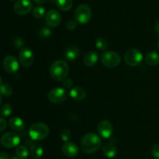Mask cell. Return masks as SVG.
<instances>
[{
	"mask_svg": "<svg viewBox=\"0 0 159 159\" xmlns=\"http://www.w3.org/2000/svg\"><path fill=\"white\" fill-rule=\"evenodd\" d=\"M102 144L101 138L96 133L89 132L83 136L81 141V147L84 152L93 154L97 151Z\"/></svg>",
	"mask_w": 159,
	"mask_h": 159,
	"instance_id": "obj_1",
	"label": "cell"
},
{
	"mask_svg": "<svg viewBox=\"0 0 159 159\" xmlns=\"http://www.w3.org/2000/svg\"><path fill=\"white\" fill-rule=\"evenodd\" d=\"M69 68L65 61L57 60L51 64L50 67V74L51 77L57 81L65 80L68 76Z\"/></svg>",
	"mask_w": 159,
	"mask_h": 159,
	"instance_id": "obj_2",
	"label": "cell"
},
{
	"mask_svg": "<svg viewBox=\"0 0 159 159\" xmlns=\"http://www.w3.org/2000/svg\"><path fill=\"white\" fill-rule=\"evenodd\" d=\"M49 134V128L45 123H35L29 129V136L33 140H41Z\"/></svg>",
	"mask_w": 159,
	"mask_h": 159,
	"instance_id": "obj_3",
	"label": "cell"
},
{
	"mask_svg": "<svg viewBox=\"0 0 159 159\" xmlns=\"http://www.w3.org/2000/svg\"><path fill=\"white\" fill-rule=\"evenodd\" d=\"M92 19V10L85 4L79 5L75 11V20L78 23L86 24Z\"/></svg>",
	"mask_w": 159,
	"mask_h": 159,
	"instance_id": "obj_4",
	"label": "cell"
},
{
	"mask_svg": "<svg viewBox=\"0 0 159 159\" xmlns=\"http://www.w3.org/2000/svg\"><path fill=\"white\" fill-rule=\"evenodd\" d=\"M121 58L117 52L114 51H105L101 55V62L108 68H114L120 65Z\"/></svg>",
	"mask_w": 159,
	"mask_h": 159,
	"instance_id": "obj_5",
	"label": "cell"
},
{
	"mask_svg": "<svg viewBox=\"0 0 159 159\" xmlns=\"http://www.w3.org/2000/svg\"><path fill=\"white\" fill-rule=\"evenodd\" d=\"M20 135L16 132H7L0 138V143L6 148H13L18 147L20 143Z\"/></svg>",
	"mask_w": 159,
	"mask_h": 159,
	"instance_id": "obj_6",
	"label": "cell"
},
{
	"mask_svg": "<svg viewBox=\"0 0 159 159\" xmlns=\"http://www.w3.org/2000/svg\"><path fill=\"white\" fill-rule=\"evenodd\" d=\"M124 60L127 65L130 66H137L141 63L143 60V54L137 48H131L126 51Z\"/></svg>",
	"mask_w": 159,
	"mask_h": 159,
	"instance_id": "obj_7",
	"label": "cell"
},
{
	"mask_svg": "<svg viewBox=\"0 0 159 159\" xmlns=\"http://www.w3.org/2000/svg\"><path fill=\"white\" fill-rule=\"evenodd\" d=\"M68 98V93L66 89L61 87L54 88L49 91L48 94V98L51 102L54 104H61L66 101Z\"/></svg>",
	"mask_w": 159,
	"mask_h": 159,
	"instance_id": "obj_8",
	"label": "cell"
},
{
	"mask_svg": "<svg viewBox=\"0 0 159 159\" xmlns=\"http://www.w3.org/2000/svg\"><path fill=\"white\" fill-rule=\"evenodd\" d=\"M19 59L21 65L24 67H29L34 62V53L30 48H22L19 54Z\"/></svg>",
	"mask_w": 159,
	"mask_h": 159,
	"instance_id": "obj_9",
	"label": "cell"
},
{
	"mask_svg": "<svg viewBox=\"0 0 159 159\" xmlns=\"http://www.w3.org/2000/svg\"><path fill=\"white\" fill-rule=\"evenodd\" d=\"M33 8L30 0H17L14 5V11L18 15H26L29 13Z\"/></svg>",
	"mask_w": 159,
	"mask_h": 159,
	"instance_id": "obj_10",
	"label": "cell"
},
{
	"mask_svg": "<svg viewBox=\"0 0 159 159\" xmlns=\"http://www.w3.org/2000/svg\"><path fill=\"white\" fill-rule=\"evenodd\" d=\"M2 65L6 72L10 73V74L16 73L20 67V64H19L16 58L12 55L6 56L3 60Z\"/></svg>",
	"mask_w": 159,
	"mask_h": 159,
	"instance_id": "obj_11",
	"label": "cell"
},
{
	"mask_svg": "<svg viewBox=\"0 0 159 159\" xmlns=\"http://www.w3.org/2000/svg\"><path fill=\"white\" fill-rule=\"evenodd\" d=\"M61 21V16L58 11L51 9L47 12L45 16V22L50 27H56L60 24Z\"/></svg>",
	"mask_w": 159,
	"mask_h": 159,
	"instance_id": "obj_12",
	"label": "cell"
},
{
	"mask_svg": "<svg viewBox=\"0 0 159 159\" xmlns=\"http://www.w3.org/2000/svg\"><path fill=\"white\" fill-rule=\"evenodd\" d=\"M97 131L99 136L104 139H109L112 136L113 132V125L107 120L101 121L97 126Z\"/></svg>",
	"mask_w": 159,
	"mask_h": 159,
	"instance_id": "obj_13",
	"label": "cell"
},
{
	"mask_svg": "<svg viewBox=\"0 0 159 159\" xmlns=\"http://www.w3.org/2000/svg\"><path fill=\"white\" fill-rule=\"evenodd\" d=\"M61 151L66 157H75L79 154V148L76 143L68 141L64 143L61 147Z\"/></svg>",
	"mask_w": 159,
	"mask_h": 159,
	"instance_id": "obj_14",
	"label": "cell"
},
{
	"mask_svg": "<svg viewBox=\"0 0 159 159\" xmlns=\"http://www.w3.org/2000/svg\"><path fill=\"white\" fill-rule=\"evenodd\" d=\"M102 153L109 158H113L118 153L117 147L115 146L114 142H108L102 146Z\"/></svg>",
	"mask_w": 159,
	"mask_h": 159,
	"instance_id": "obj_15",
	"label": "cell"
},
{
	"mask_svg": "<svg viewBox=\"0 0 159 159\" xmlns=\"http://www.w3.org/2000/svg\"><path fill=\"white\" fill-rule=\"evenodd\" d=\"M9 126L15 132H21L25 128L24 122L23 121L22 118L17 116H14L9 118Z\"/></svg>",
	"mask_w": 159,
	"mask_h": 159,
	"instance_id": "obj_16",
	"label": "cell"
},
{
	"mask_svg": "<svg viewBox=\"0 0 159 159\" xmlns=\"http://www.w3.org/2000/svg\"><path fill=\"white\" fill-rule=\"evenodd\" d=\"M79 55H80V50L78 47L74 46V45L68 47L65 51V59L70 62L75 61L79 58Z\"/></svg>",
	"mask_w": 159,
	"mask_h": 159,
	"instance_id": "obj_17",
	"label": "cell"
},
{
	"mask_svg": "<svg viewBox=\"0 0 159 159\" xmlns=\"http://www.w3.org/2000/svg\"><path fill=\"white\" fill-rule=\"evenodd\" d=\"M98 59H99V56H98L97 52L94 51H89L85 55L83 58V62L85 65L90 67L96 65L98 62Z\"/></svg>",
	"mask_w": 159,
	"mask_h": 159,
	"instance_id": "obj_18",
	"label": "cell"
},
{
	"mask_svg": "<svg viewBox=\"0 0 159 159\" xmlns=\"http://www.w3.org/2000/svg\"><path fill=\"white\" fill-rule=\"evenodd\" d=\"M70 96L75 101H82L86 96V91L82 87H75L70 91Z\"/></svg>",
	"mask_w": 159,
	"mask_h": 159,
	"instance_id": "obj_19",
	"label": "cell"
},
{
	"mask_svg": "<svg viewBox=\"0 0 159 159\" xmlns=\"http://www.w3.org/2000/svg\"><path fill=\"white\" fill-rule=\"evenodd\" d=\"M43 154V147L38 143H34L30 147V154L34 159H38Z\"/></svg>",
	"mask_w": 159,
	"mask_h": 159,
	"instance_id": "obj_20",
	"label": "cell"
},
{
	"mask_svg": "<svg viewBox=\"0 0 159 159\" xmlns=\"http://www.w3.org/2000/svg\"><path fill=\"white\" fill-rule=\"evenodd\" d=\"M146 63L151 66H155L159 64V54L156 51H150L145 56Z\"/></svg>",
	"mask_w": 159,
	"mask_h": 159,
	"instance_id": "obj_21",
	"label": "cell"
},
{
	"mask_svg": "<svg viewBox=\"0 0 159 159\" xmlns=\"http://www.w3.org/2000/svg\"><path fill=\"white\" fill-rule=\"evenodd\" d=\"M56 5L59 9L66 12L71 9L73 2L72 0H56Z\"/></svg>",
	"mask_w": 159,
	"mask_h": 159,
	"instance_id": "obj_22",
	"label": "cell"
},
{
	"mask_svg": "<svg viewBox=\"0 0 159 159\" xmlns=\"http://www.w3.org/2000/svg\"><path fill=\"white\" fill-rule=\"evenodd\" d=\"M16 154L20 159H26L29 155V151L26 147L20 145L17 147L16 149Z\"/></svg>",
	"mask_w": 159,
	"mask_h": 159,
	"instance_id": "obj_23",
	"label": "cell"
},
{
	"mask_svg": "<svg viewBox=\"0 0 159 159\" xmlns=\"http://www.w3.org/2000/svg\"><path fill=\"white\" fill-rule=\"evenodd\" d=\"M96 46L99 50L104 51V50H106L107 48L108 43H107V41L106 40L104 37H98V38H96Z\"/></svg>",
	"mask_w": 159,
	"mask_h": 159,
	"instance_id": "obj_24",
	"label": "cell"
},
{
	"mask_svg": "<svg viewBox=\"0 0 159 159\" xmlns=\"http://www.w3.org/2000/svg\"><path fill=\"white\" fill-rule=\"evenodd\" d=\"M0 94L3 96L9 97L12 95V89L9 84H2L0 86Z\"/></svg>",
	"mask_w": 159,
	"mask_h": 159,
	"instance_id": "obj_25",
	"label": "cell"
},
{
	"mask_svg": "<svg viewBox=\"0 0 159 159\" xmlns=\"http://www.w3.org/2000/svg\"><path fill=\"white\" fill-rule=\"evenodd\" d=\"M12 111V106L9 104H5L0 109V114L2 117H8L11 115Z\"/></svg>",
	"mask_w": 159,
	"mask_h": 159,
	"instance_id": "obj_26",
	"label": "cell"
},
{
	"mask_svg": "<svg viewBox=\"0 0 159 159\" xmlns=\"http://www.w3.org/2000/svg\"><path fill=\"white\" fill-rule=\"evenodd\" d=\"M33 15H34L36 18H42V17H44L45 15V9L40 6H36V7H34V9H33Z\"/></svg>",
	"mask_w": 159,
	"mask_h": 159,
	"instance_id": "obj_27",
	"label": "cell"
},
{
	"mask_svg": "<svg viewBox=\"0 0 159 159\" xmlns=\"http://www.w3.org/2000/svg\"><path fill=\"white\" fill-rule=\"evenodd\" d=\"M51 29L48 27H46V26H43V27H41L38 31V35L40 38H48L50 36H51Z\"/></svg>",
	"mask_w": 159,
	"mask_h": 159,
	"instance_id": "obj_28",
	"label": "cell"
},
{
	"mask_svg": "<svg viewBox=\"0 0 159 159\" xmlns=\"http://www.w3.org/2000/svg\"><path fill=\"white\" fill-rule=\"evenodd\" d=\"M61 138L64 142H68L69 139L71 138V132L69 129H64L61 132Z\"/></svg>",
	"mask_w": 159,
	"mask_h": 159,
	"instance_id": "obj_29",
	"label": "cell"
},
{
	"mask_svg": "<svg viewBox=\"0 0 159 159\" xmlns=\"http://www.w3.org/2000/svg\"><path fill=\"white\" fill-rule=\"evenodd\" d=\"M77 21L76 20H71L67 22L66 23V27L68 28L69 31H73V30L75 29L77 27Z\"/></svg>",
	"mask_w": 159,
	"mask_h": 159,
	"instance_id": "obj_30",
	"label": "cell"
},
{
	"mask_svg": "<svg viewBox=\"0 0 159 159\" xmlns=\"http://www.w3.org/2000/svg\"><path fill=\"white\" fill-rule=\"evenodd\" d=\"M152 154L155 159H159V144H155L152 148Z\"/></svg>",
	"mask_w": 159,
	"mask_h": 159,
	"instance_id": "obj_31",
	"label": "cell"
},
{
	"mask_svg": "<svg viewBox=\"0 0 159 159\" xmlns=\"http://www.w3.org/2000/svg\"><path fill=\"white\" fill-rule=\"evenodd\" d=\"M7 126V122L3 117H0V132L4 131Z\"/></svg>",
	"mask_w": 159,
	"mask_h": 159,
	"instance_id": "obj_32",
	"label": "cell"
},
{
	"mask_svg": "<svg viewBox=\"0 0 159 159\" xmlns=\"http://www.w3.org/2000/svg\"><path fill=\"white\" fill-rule=\"evenodd\" d=\"M73 85V81L71 80V79H66L63 83V86L65 87V89H69L72 87Z\"/></svg>",
	"mask_w": 159,
	"mask_h": 159,
	"instance_id": "obj_33",
	"label": "cell"
},
{
	"mask_svg": "<svg viewBox=\"0 0 159 159\" xmlns=\"http://www.w3.org/2000/svg\"><path fill=\"white\" fill-rule=\"evenodd\" d=\"M9 156L4 151H1L0 152V159H9Z\"/></svg>",
	"mask_w": 159,
	"mask_h": 159,
	"instance_id": "obj_34",
	"label": "cell"
},
{
	"mask_svg": "<svg viewBox=\"0 0 159 159\" xmlns=\"http://www.w3.org/2000/svg\"><path fill=\"white\" fill-rule=\"evenodd\" d=\"M155 31H156L157 34H158V36H159V19L157 20L156 23H155Z\"/></svg>",
	"mask_w": 159,
	"mask_h": 159,
	"instance_id": "obj_35",
	"label": "cell"
},
{
	"mask_svg": "<svg viewBox=\"0 0 159 159\" xmlns=\"http://www.w3.org/2000/svg\"><path fill=\"white\" fill-rule=\"evenodd\" d=\"M47 1H48V0H34V2L37 3V4H38V5L43 4V3L46 2Z\"/></svg>",
	"mask_w": 159,
	"mask_h": 159,
	"instance_id": "obj_36",
	"label": "cell"
},
{
	"mask_svg": "<svg viewBox=\"0 0 159 159\" xmlns=\"http://www.w3.org/2000/svg\"><path fill=\"white\" fill-rule=\"evenodd\" d=\"M9 159H20L17 156H11V157H9Z\"/></svg>",
	"mask_w": 159,
	"mask_h": 159,
	"instance_id": "obj_37",
	"label": "cell"
},
{
	"mask_svg": "<svg viewBox=\"0 0 159 159\" xmlns=\"http://www.w3.org/2000/svg\"><path fill=\"white\" fill-rule=\"evenodd\" d=\"M2 101V94H0V104H1Z\"/></svg>",
	"mask_w": 159,
	"mask_h": 159,
	"instance_id": "obj_38",
	"label": "cell"
},
{
	"mask_svg": "<svg viewBox=\"0 0 159 159\" xmlns=\"http://www.w3.org/2000/svg\"><path fill=\"white\" fill-rule=\"evenodd\" d=\"M2 85V77H1V76H0V86Z\"/></svg>",
	"mask_w": 159,
	"mask_h": 159,
	"instance_id": "obj_39",
	"label": "cell"
},
{
	"mask_svg": "<svg viewBox=\"0 0 159 159\" xmlns=\"http://www.w3.org/2000/svg\"><path fill=\"white\" fill-rule=\"evenodd\" d=\"M157 47H158V49L159 50V41H158V44H157Z\"/></svg>",
	"mask_w": 159,
	"mask_h": 159,
	"instance_id": "obj_40",
	"label": "cell"
},
{
	"mask_svg": "<svg viewBox=\"0 0 159 159\" xmlns=\"http://www.w3.org/2000/svg\"><path fill=\"white\" fill-rule=\"evenodd\" d=\"M11 1H15V0H11Z\"/></svg>",
	"mask_w": 159,
	"mask_h": 159,
	"instance_id": "obj_41",
	"label": "cell"
}]
</instances>
